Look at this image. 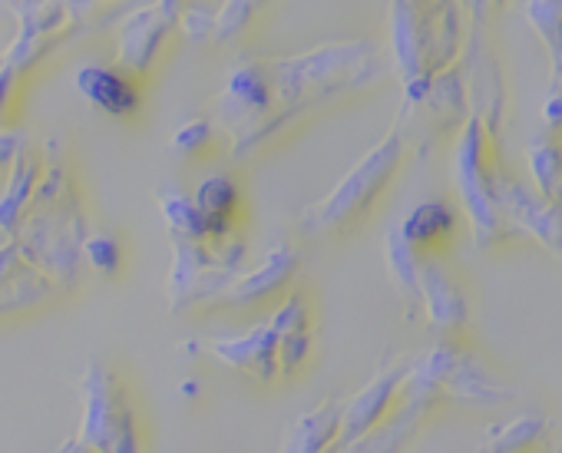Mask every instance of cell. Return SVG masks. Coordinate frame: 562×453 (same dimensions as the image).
I'll list each match as a JSON object with an SVG mask.
<instances>
[{"mask_svg":"<svg viewBox=\"0 0 562 453\" xmlns=\"http://www.w3.org/2000/svg\"><path fill=\"white\" fill-rule=\"evenodd\" d=\"M153 4H159L166 14H172V18H176V14H179V8L186 4V0H153Z\"/></svg>","mask_w":562,"mask_h":453,"instance_id":"cell-34","label":"cell"},{"mask_svg":"<svg viewBox=\"0 0 562 453\" xmlns=\"http://www.w3.org/2000/svg\"><path fill=\"white\" fill-rule=\"evenodd\" d=\"M341 404H345V397H328V400L308 407L305 414H299L292 420V427L285 430V440H281L278 453H331L335 440H338Z\"/></svg>","mask_w":562,"mask_h":453,"instance_id":"cell-18","label":"cell"},{"mask_svg":"<svg viewBox=\"0 0 562 453\" xmlns=\"http://www.w3.org/2000/svg\"><path fill=\"white\" fill-rule=\"evenodd\" d=\"M549 453H562V440H559V443H555V446H552Z\"/></svg>","mask_w":562,"mask_h":453,"instance_id":"cell-36","label":"cell"},{"mask_svg":"<svg viewBox=\"0 0 562 453\" xmlns=\"http://www.w3.org/2000/svg\"><path fill=\"white\" fill-rule=\"evenodd\" d=\"M123 242L113 233L103 229H90L83 239V265L103 279H116L123 272Z\"/></svg>","mask_w":562,"mask_h":453,"instance_id":"cell-26","label":"cell"},{"mask_svg":"<svg viewBox=\"0 0 562 453\" xmlns=\"http://www.w3.org/2000/svg\"><path fill=\"white\" fill-rule=\"evenodd\" d=\"M27 80H31L27 73L0 60V126H14L27 93Z\"/></svg>","mask_w":562,"mask_h":453,"instance_id":"cell-29","label":"cell"},{"mask_svg":"<svg viewBox=\"0 0 562 453\" xmlns=\"http://www.w3.org/2000/svg\"><path fill=\"white\" fill-rule=\"evenodd\" d=\"M77 437L97 453H149L139 400L123 371L103 358H90L80 374Z\"/></svg>","mask_w":562,"mask_h":453,"instance_id":"cell-4","label":"cell"},{"mask_svg":"<svg viewBox=\"0 0 562 453\" xmlns=\"http://www.w3.org/2000/svg\"><path fill=\"white\" fill-rule=\"evenodd\" d=\"M176 31L189 41H212L215 31V4L212 0H186L176 14Z\"/></svg>","mask_w":562,"mask_h":453,"instance_id":"cell-28","label":"cell"},{"mask_svg":"<svg viewBox=\"0 0 562 453\" xmlns=\"http://www.w3.org/2000/svg\"><path fill=\"white\" fill-rule=\"evenodd\" d=\"M437 407L424 404V400H411V397H401L397 407L371 430L364 433L358 443H351L348 450L341 453H407V446L417 440L420 427L427 423V417L434 414Z\"/></svg>","mask_w":562,"mask_h":453,"instance_id":"cell-17","label":"cell"},{"mask_svg":"<svg viewBox=\"0 0 562 453\" xmlns=\"http://www.w3.org/2000/svg\"><path fill=\"white\" fill-rule=\"evenodd\" d=\"M41 156H44L41 182L34 189L24 222L18 225V233L11 239L21 249L24 262H31L47 279H54L60 292H70L77 288L87 269L83 265V239L90 233L87 208L74 179L67 146L57 136H50L41 146Z\"/></svg>","mask_w":562,"mask_h":453,"instance_id":"cell-2","label":"cell"},{"mask_svg":"<svg viewBox=\"0 0 562 453\" xmlns=\"http://www.w3.org/2000/svg\"><path fill=\"white\" fill-rule=\"evenodd\" d=\"M268 4H271V0H215V31H212V41L215 44L241 41Z\"/></svg>","mask_w":562,"mask_h":453,"instance_id":"cell-25","label":"cell"},{"mask_svg":"<svg viewBox=\"0 0 562 453\" xmlns=\"http://www.w3.org/2000/svg\"><path fill=\"white\" fill-rule=\"evenodd\" d=\"M542 123L552 139H562V87L559 83H552L542 100Z\"/></svg>","mask_w":562,"mask_h":453,"instance_id":"cell-30","label":"cell"},{"mask_svg":"<svg viewBox=\"0 0 562 453\" xmlns=\"http://www.w3.org/2000/svg\"><path fill=\"white\" fill-rule=\"evenodd\" d=\"M407 159V133L397 120L381 143H374L338 182L335 189L302 212V236L315 242L345 239L371 218L378 202L387 195Z\"/></svg>","mask_w":562,"mask_h":453,"instance_id":"cell-3","label":"cell"},{"mask_svg":"<svg viewBox=\"0 0 562 453\" xmlns=\"http://www.w3.org/2000/svg\"><path fill=\"white\" fill-rule=\"evenodd\" d=\"M315 354V331H305V335H281L278 338V374L281 381L295 377L299 371L308 367Z\"/></svg>","mask_w":562,"mask_h":453,"instance_id":"cell-27","label":"cell"},{"mask_svg":"<svg viewBox=\"0 0 562 453\" xmlns=\"http://www.w3.org/2000/svg\"><path fill=\"white\" fill-rule=\"evenodd\" d=\"M57 295H60V285L54 279H47L31 262H21V269L0 285V318L31 315L37 308L50 305Z\"/></svg>","mask_w":562,"mask_h":453,"instance_id":"cell-19","label":"cell"},{"mask_svg":"<svg viewBox=\"0 0 562 453\" xmlns=\"http://www.w3.org/2000/svg\"><path fill=\"white\" fill-rule=\"evenodd\" d=\"M490 4H499V0H473V14L480 18V14H483V11H486Z\"/></svg>","mask_w":562,"mask_h":453,"instance_id":"cell-35","label":"cell"},{"mask_svg":"<svg viewBox=\"0 0 562 453\" xmlns=\"http://www.w3.org/2000/svg\"><path fill=\"white\" fill-rule=\"evenodd\" d=\"M176 37H179L176 18L166 14L159 4H153V0H146L139 8H130L113 24V60L110 64H116L123 73H130L143 83L166 60Z\"/></svg>","mask_w":562,"mask_h":453,"instance_id":"cell-7","label":"cell"},{"mask_svg":"<svg viewBox=\"0 0 562 453\" xmlns=\"http://www.w3.org/2000/svg\"><path fill=\"white\" fill-rule=\"evenodd\" d=\"M41 169H44L41 146L27 139L14 156V162L0 172V239H11L18 233V225L24 222L34 189L41 182Z\"/></svg>","mask_w":562,"mask_h":453,"instance_id":"cell-14","label":"cell"},{"mask_svg":"<svg viewBox=\"0 0 562 453\" xmlns=\"http://www.w3.org/2000/svg\"><path fill=\"white\" fill-rule=\"evenodd\" d=\"M77 93L113 120H133L143 110V83L116 64H87L77 70Z\"/></svg>","mask_w":562,"mask_h":453,"instance_id":"cell-13","label":"cell"},{"mask_svg":"<svg viewBox=\"0 0 562 453\" xmlns=\"http://www.w3.org/2000/svg\"><path fill=\"white\" fill-rule=\"evenodd\" d=\"M407 358H397L391 364H384L358 394L345 397L341 404V423H338V440L331 453L348 450L351 443H358L364 433H371L401 400V387L407 377Z\"/></svg>","mask_w":562,"mask_h":453,"instance_id":"cell-11","label":"cell"},{"mask_svg":"<svg viewBox=\"0 0 562 453\" xmlns=\"http://www.w3.org/2000/svg\"><path fill=\"white\" fill-rule=\"evenodd\" d=\"M169 149L182 159H205V156H215L218 149L228 152V136L212 116H195V120H186L172 133Z\"/></svg>","mask_w":562,"mask_h":453,"instance_id":"cell-24","label":"cell"},{"mask_svg":"<svg viewBox=\"0 0 562 453\" xmlns=\"http://www.w3.org/2000/svg\"><path fill=\"white\" fill-rule=\"evenodd\" d=\"M420 315L447 341H453L470 321L467 292L443 265V256H430L420 262Z\"/></svg>","mask_w":562,"mask_h":453,"instance_id":"cell-12","label":"cell"},{"mask_svg":"<svg viewBox=\"0 0 562 453\" xmlns=\"http://www.w3.org/2000/svg\"><path fill=\"white\" fill-rule=\"evenodd\" d=\"M552 420L542 414H519L486 430L480 453H539L549 443Z\"/></svg>","mask_w":562,"mask_h":453,"instance_id":"cell-20","label":"cell"},{"mask_svg":"<svg viewBox=\"0 0 562 453\" xmlns=\"http://www.w3.org/2000/svg\"><path fill=\"white\" fill-rule=\"evenodd\" d=\"M192 202L209 229V242L241 236V189L228 172L205 175L192 189Z\"/></svg>","mask_w":562,"mask_h":453,"instance_id":"cell-16","label":"cell"},{"mask_svg":"<svg viewBox=\"0 0 562 453\" xmlns=\"http://www.w3.org/2000/svg\"><path fill=\"white\" fill-rule=\"evenodd\" d=\"M57 453H97V450H93V446H87L80 437H70V440H67V443H64Z\"/></svg>","mask_w":562,"mask_h":453,"instance_id":"cell-33","label":"cell"},{"mask_svg":"<svg viewBox=\"0 0 562 453\" xmlns=\"http://www.w3.org/2000/svg\"><path fill=\"white\" fill-rule=\"evenodd\" d=\"M526 169L532 179V189L562 208V139H536L526 146Z\"/></svg>","mask_w":562,"mask_h":453,"instance_id":"cell-23","label":"cell"},{"mask_svg":"<svg viewBox=\"0 0 562 453\" xmlns=\"http://www.w3.org/2000/svg\"><path fill=\"white\" fill-rule=\"evenodd\" d=\"M384 262H387V275H391V282H394V288H397V295L404 302L407 318H417L420 315V262H424V256L414 252L401 239L397 225L384 239Z\"/></svg>","mask_w":562,"mask_h":453,"instance_id":"cell-21","label":"cell"},{"mask_svg":"<svg viewBox=\"0 0 562 453\" xmlns=\"http://www.w3.org/2000/svg\"><path fill=\"white\" fill-rule=\"evenodd\" d=\"M271 110H274V97L265 73V57H248L228 70L225 87L215 97L212 120L225 129L228 146H235L245 136H251L271 116Z\"/></svg>","mask_w":562,"mask_h":453,"instance_id":"cell-8","label":"cell"},{"mask_svg":"<svg viewBox=\"0 0 562 453\" xmlns=\"http://www.w3.org/2000/svg\"><path fill=\"white\" fill-rule=\"evenodd\" d=\"M31 136L21 126H0V172H4Z\"/></svg>","mask_w":562,"mask_h":453,"instance_id":"cell-31","label":"cell"},{"mask_svg":"<svg viewBox=\"0 0 562 453\" xmlns=\"http://www.w3.org/2000/svg\"><path fill=\"white\" fill-rule=\"evenodd\" d=\"M299 249L289 239H278L265 259L255 269H241L209 308H225V312H258V308H271L281 295L292 292L295 275H299Z\"/></svg>","mask_w":562,"mask_h":453,"instance_id":"cell-9","label":"cell"},{"mask_svg":"<svg viewBox=\"0 0 562 453\" xmlns=\"http://www.w3.org/2000/svg\"><path fill=\"white\" fill-rule=\"evenodd\" d=\"M490 126L480 113H470L460 126L457 149H453V182L470 222L473 242L480 249H496L513 236V225L503 215L499 205V175L503 166H496Z\"/></svg>","mask_w":562,"mask_h":453,"instance_id":"cell-5","label":"cell"},{"mask_svg":"<svg viewBox=\"0 0 562 453\" xmlns=\"http://www.w3.org/2000/svg\"><path fill=\"white\" fill-rule=\"evenodd\" d=\"M401 397L424 400L430 407H440L447 400H460L473 407H499V404H509L516 394L513 387L499 384L457 341H440L407 364Z\"/></svg>","mask_w":562,"mask_h":453,"instance_id":"cell-6","label":"cell"},{"mask_svg":"<svg viewBox=\"0 0 562 453\" xmlns=\"http://www.w3.org/2000/svg\"><path fill=\"white\" fill-rule=\"evenodd\" d=\"M44 4H64L67 11H74L77 18H90L110 4H116V0H44Z\"/></svg>","mask_w":562,"mask_h":453,"instance_id":"cell-32","label":"cell"},{"mask_svg":"<svg viewBox=\"0 0 562 453\" xmlns=\"http://www.w3.org/2000/svg\"><path fill=\"white\" fill-rule=\"evenodd\" d=\"M457 229H460V212L447 199H427L397 222L401 239L424 259L443 256L457 239Z\"/></svg>","mask_w":562,"mask_h":453,"instance_id":"cell-15","label":"cell"},{"mask_svg":"<svg viewBox=\"0 0 562 453\" xmlns=\"http://www.w3.org/2000/svg\"><path fill=\"white\" fill-rule=\"evenodd\" d=\"M156 205L169 229V239H192V242H209V229L192 202V192L179 185H159L156 189Z\"/></svg>","mask_w":562,"mask_h":453,"instance_id":"cell-22","label":"cell"},{"mask_svg":"<svg viewBox=\"0 0 562 453\" xmlns=\"http://www.w3.org/2000/svg\"><path fill=\"white\" fill-rule=\"evenodd\" d=\"M274 110L241 143L228 146L232 159H248L285 139L302 120L381 80V54L371 41H331L295 57H265Z\"/></svg>","mask_w":562,"mask_h":453,"instance_id":"cell-1","label":"cell"},{"mask_svg":"<svg viewBox=\"0 0 562 453\" xmlns=\"http://www.w3.org/2000/svg\"><path fill=\"white\" fill-rule=\"evenodd\" d=\"M192 351L225 364L228 371L268 387L278 384V335L271 331L268 321H255L251 328L238 335H222V338H202L192 341Z\"/></svg>","mask_w":562,"mask_h":453,"instance_id":"cell-10","label":"cell"}]
</instances>
